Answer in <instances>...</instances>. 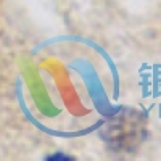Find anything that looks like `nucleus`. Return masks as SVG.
I'll use <instances>...</instances> for the list:
<instances>
[{
	"instance_id": "1",
	"label": "nucleus",
	"mask_w": 161,
	"mask_h": 161,
	"mask_svg": "<svg viewBox=\"0 0 161 161\" xmlns=\"http://www.w3.org/2000/svg\"><path fill=\"white\" fill-rule=\"evenodd\" d=\"M108 132V143L118 150H130L134 148L143 137V118L136 113L124 110L114 116L105 129Z\"/></svg>"
}]
</instances>
